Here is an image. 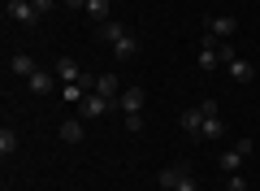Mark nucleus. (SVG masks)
<instances>
[{"mask_svg":"<svg viewBox=\"0 0 260 191\" xmlns=\"http://www.w3.org/2000/svg\"><path fill=\"white\" fill-rule=\"evenodd\" d=\"M100 39H104V44H113V57H117V61H135V57H139V39H135V31H130V26H121V22H104Z\"/></svg>","mask_w":260,"mask_h":191,"instance_id":"1","label":"nucleus"},{"mask_svg":"<svg viewBox=\"0 0 260 191\" xmlns=\"http://www.w3.org/2000/svg\"><path fill=\"white\" fill-rule=\"evenodd\" d=\"M156 182H160V191H200L195 187V174L186 170V165H165Z\"/></svg>","mask_w":260,"mask_h":191,"instance_id":"2","label":"nucleus"},{"mask_svg":"<svg viewBox=\"0 0 260 191\" xmlns=\"http://www.w3.org/2000/svg\"><path fill=\"white\" fill-rule=\"evenodd\" d=\"M44 13L35 9V0H5V22H18V26H35Z\"/></svg>","mask_w":260,"mask_h":191,"instance_id":"3","label":"nucleus"},{"mask_svg":"<svg viewBox=\"0 0 260 191\" xmlns=\"http://www.w3.org/2000/svg\"><path fill=\"white\" fill-rule=\"evenodd\" d=\"M113 104H117V100H109V96H100V91H91V96H83V100H78V118L95 122V118H104Z\"/></svg>","mask_w":260,"mask_h":191,"instance_id":"4","label":"nucleus"},{"mask_svg":"<svg viewBox=\"0 0 260 191\" xmlns=\"http://www.w3.org/2000/svg\"><path fill=\"white\" fill-rule=\"evenodd\" d=\"M204 26H208V35H213V39H230L234 31H239V22H234L230 13H217V18H208Z\"/></svg>","mask_w":260,"mask_h":191,"instance_id":"5","label":"nucleus"},{"mask_svg":"<svg viewBox=\"0 0 260 191\" xmlns=\"http://www.w3.org/2000/svg\"><path fill=\"white\" fill-rule=\"evenodd\" d=\"M143 100H148L143 87H126V91L117 96V109H121V113H143Z\"/></svg>","mask_w":260,"mask_h":191,"instance_id":"6","label":"nucleus"},{"mask_svg":"<svg viewBox=\"0 0 260 191\" xmlns=\"http://www.w3.org/2000/svg\"><path fill=\"white\" fill-rule=\"evenodd\" d=\"M195 65H200L204 74L221 65V57H217V48H213V35H204V44H200V52H195Z\"/></svg>","mask_w":260,"mask_h":191,"instance_id":"7","label":"nucleus"},{"mask_svg":"<svg viewBox=\"0 0 260 191\" xmlns=\"http://www.w3.org/2000/svg\"><path fill=\"white\" fill-rule=\"evenodd\" d=\"M52 74H56L61 83H78V78H83V70H78V61H74V57H56Z\"/></svg>","mask_w":260,"mask_h":191,"instance_id":"8","label":"nucleus"},{"mask_svg":"<svg viewBox=\"0 0 260 191\" xmlns=\"http://www.w3.org/2000/svg\"><path fill=\"white\" fill-rule=\"evenodd\" d=\"M26 87L30 91H39V96H48V91H56V74H48V70H35L26 78Z\"/></svg>","mask_w":260,"mask_h":191,"instance_id":"9","label":"nucleus"},{"mask_svg":"<svg viewBox=\"0 0 260 191\" xmlns=\"http://www.w3.org/2000/svg\"><path fill=\"white\" fill-rule=\"evenodd\" d=\"M243 161H247V156H243L239 148H230V152L217 156V170H221V174H239V170H243Z\"/></svg>","mask_w":260,"mask_h":191,"instance_id":"10","label":"nucleus"},{"mask_svg":"<svg viewBox=\"0 0 260 191\" xmlns=\"http://www.w3.org/2000/svg\"><path fill=\"white\" fill-rule=\"evenodd\" d=\"M56 135H61L65 144H83L87 130H83V122H78V118H70V122H61V126H56Z\"/></svg>","mask_w":260,"mask_h":191,"instance_id":"11","label":"nucleus"},{"mask_svg":"<svg viewBox=\"0 0 260 191\" xmlns=\"http://www.w3.org/2000/svg\"><path fill=\"white\" fill-rule=\"evenodd\" d=\"M200 126H204V109L195 104V109H186V113H182V130H186V135H195V139H200Z\"/></svg>","mask_w":260,"mask_h":191,"instance_id":"12","label":"nucleus"},{"mask_svg":"<svg viewBox=\"0 0 260 191\" xmlns=\"http://www.w3.org/2000/svg\"><path fill=\"white\" fill-rule=\"evenodd\" d=\"M225 70H230V78H234V83H251V74H256V65H251V61H239V57H234V61L225 65Z\"/></svg>","mask_w":260,"mask_h":191,"instance_id":"13","label":"nucleus"},{"mask_svg":"<svg viewBox=\"0 0 260 191\" xmlns=\"http://www.w3.org/2000/svg\"><path fill=\"white\" fill-rule=\"evenodd\" d=\"M87 18L95 22V26H104V22H109V0H87Z\"/></svg>","mask_w":260,"mask_h":191,"instance_id":"14","label":"nucleus"},{"mask_svg":"<svg viewBox=\"0 0 260 191\" xmlns=\"http://www.w3.org/2000/svg\"><path fill=\"white\" fill-rule=\"evenodd\" d=\"M9 70H13V74H22V78H30V74H35L39 65H35V57H26V52H18V57H13V61H9Z\"/></svg>","mask_w":260,"mask_h":191,"instance_id":"15","label":"nucleus"},{"mask_svg":"<svg viewBox=\"0 0 260 191\" xmlns=\"http://www.w3.org/2000/svg\"><path fill=\"white\" fill-rule=\"evenodd\" d=\"M221 135H225L221 113H217V118H204V126H200V139H221Z\"/></svg>","mask_w":260,"mask_h":191,"instance_id":"16","label":"nucleus"},{"mask_svg":"<svg viewBox=\"0 0 260 191\" xmlns=\"http://www.w3.org/2000/svg\"><path fill=\"white\" fill-rule=\"evenodd\" d=\"M13 152H18V130H9V126H5V130H0V156L9 161Z\"/></svg>","mask_w":260,"mask_h":191,"instance_id":"17","label":"nucleus"},{"mask_svg":"<svg viewBox=\"0 0 260 191\" xmlns=\"http://www.w3.org/2000/svg\"><path fill=\"white\" fill-rule=\"evenodd\" d=\"M225 191H247V178L243 174H225Z\"/></svg>","mask_w":260,"mask_h":191,"instance_id":"18","label":"nucleus"},{"mask_svg":"<svg viewBox=\"0 0 260 191\" xmlns=\"http://www.w3.org/2000/svg\"><path fill=\"white\" fill-rule=\"evenodd\" d=\"M217 57H221V65H230V61H234V57H239V52H234V48H230V44H225V39H221V44H217Z\"/></svg>","mask_w":260,"mask_h":191,"instance_id":"19","label":"nucleus"},{"mask_svg":"<svg viewBox=\"0 0 260 191\" xmlns=\"http://www.w3.org/2000/svg\"><path fill=\"white\" fill-rule=\"evenodd\" d=\"M126 130H143V113H126Z\"/></svg>","mask_w":260,"mask_h":191,"instance_id":"20","label":"nucleus"},{"mask_svg":"<svg viewBox=\"0 0 260 191\" xmlns=\"http://www.w3.org/2000/svg\"><path fill=\"white\" fill-rule=\"evenodd\" d=\"M35 9H39V13H52V9H56V0H35Z\"/></svg>","mask_w":260,"mask_h":191,"instance_id":"21","label":"nucleus"},{"mask_svg":"<svg viewBox=\"0 0 260 191\" xmlns=\"http://www.w3.org/2000/svg\"><path fill=\"white\" fill-rule=\"evenodd\" d=\"M65 9H87V0H61Z\"/></svg>","mask_w":260,"mask_h":191,"instance_id":"22","label":"nucleus"},{"mask_svg":"<svg viewBox=\"0 0 260 191\" xmlns=\"http://www.w3.org/2000/svg\"><path fill=\"white\" fill-rule=\"evenodd\" d=\"M5 191H9V187H5Z\"/></svg>","mask_w":260,"mask_h":191,"instance_id":"23","label":"nucleus"}]
</instances>
